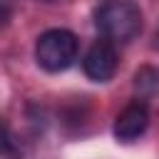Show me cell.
<instances>
[{
    "label": "cell",
    "mask_w": 159,
    "mask_h": 159,
    "mask_svg": "<svg viewBox=\"0 0 159 159\" xmlns=\"http://www.w3.org/2000/svg\"><path fill=\"white\" fill-rule=\"evenodd\" d=\"M94 25L109 42H129L142 32V10L134 0H104L94 10Z\"/></svg>",
    "instance_id": "1"
},
{
    "label": "cell",
    "mask_w": 159,
    "mask_h": 159,
    "mask_svg": "<svg viewBox=\"0 0 159 159\" xmlns=\"http://www.w3.org/2000/svg\"><path fill=\"white\" fill-rule=\"evenodd\" d=\"M77 37L65 27L45 30L35 42V60L47 72H62L77 60Z\"/></svg>",
    "instance_id": "2"
},
{
    "label": "cell",
    "mask_w": 159,
    "mask_h": 159,
    "mask_svg": "<svg viewBox=\"0 0 159 159\" xmlns=\"http://www.w3.org/2000/svg\"><path fill=\"white\" fill-rule=\"evenodd\" d=\"M82 70L92 82H107L112 80V75L117 72V50L114 42L109 40H97L89 45L84 60H82Z\"/></svg>",
    "instance_id": "3"
},
{
    "label": "cell",
    "mask_w": 159,
    "mask_h": 159,
    "mask_svg": "<svg viewBox=\"0 0 159 159\" xmlns=\"http://www.w3.org/2000/svg\"><path fill=\"white\" fill-rule=\"evenodd\" d=\"M147 127H149V109H147L144 99H134L117 114V119H114V137L119 142H134L137 137L144 134Z\"/></svg>",
    "instance_id": "4"
},
{
    "label": "cell",
    "mask_w": 159,
    "mask_h": 159,
    "mask_svg": "<svg viewBox=\"0 0 159 159\" xmlns=\"http://www.w3.org/2000/svg\"><path fill=\"white\" fill-rule=\"evenodd\" d=\"M134 92L139 94V99H149L159 94V70L152 65L139 67L134 72Z\"/></svg>",
    "instance_id": "5"
},
{
    "label": "cell",
    "mask_w": 159,
    "mask_h": 159,
    "mask_svg": "<svg viewBox=\"0 0 159 159\" xmlns=\"http://www.w3.org/2000/svg\"><path fill=\"white\" fill-rule=\"evenodd\" d=\"M2 154H5V159H22V149H15V139H12L7 124H5V139H2Z\"/></svg>",
    "instance_id": "6"
}]
</instances>
